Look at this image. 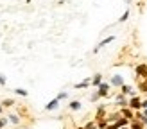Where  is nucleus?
<instances>
[{
  "instance_id": "18",
  "label": "nucleus",
  "mask_w": 147,
  "mask_h": 129,
  "mask_svg": "<svg viewBox=\"0 0 147 129\" xmlns=\"http://www.w3.org/2000/svg\"><path fill=\"white\" fill-rule=\"evenodd\" d=\"M13 93H14V95H18V97H27V95H29V91H27L25 88H14Z\"/></svg>"
},
{
  "instance_id": "15",
  "label": "nucleus",
  "mask_w": 147,
  "mask_h": 129,
  "mask_svg": "<svg viewBox=\"0 0 147 129\" xmlns=\"http://www.w3.org/2000/svg\"><path fill=\"white\" fill-rule=\"evenodd\" d=\"M81 108H83L81 100H70V102H68V110H70V111H79Z\"/></svg>"
},
{
  "instance_id": "17",
  "label": "nucleus",
  "mask_w": 147,
  "mask_h": 129,
  "mask_svg": "<svg viewBox=\"0 0 147 129\" xmlns=\"http://www.w3.org/2000/svg\"><path fill=\"white\" fill-rule=\"evenodd\" d=\"M122 117V115H120V111H115V113H108V122H109V124H113V122H117V120H119Z\"/></svg>"
},
{
  "instance_id": "6",
  "label": "nucleus",
  "mask_w": 147,
  "mask_h": 129,
  "mask_svg": "<svg viewBox=\"0 0 147 129\" xmlns=\"http://www.w3.org/2000/svg\"><path fill=\"white\" fill-rule=\"evenodd\" d=\"M106 117H108V106L99 104L97 110H95V120H100V118H106Z\"/></svg>"
},
{
  "instance_id": "7",
  "label": "nucleus",
  "mask_w": 147,
  "mask_h": 129,
  "mask_svg": "<svg viewBox=\"0 0 147 129\" xmlns=\"http://www.w3.org/2000/svg\"><path fill=\"white\" fill-rule=\"evenodd\" d=\"M115 104L119 106V108H126V106L129 104V99L124 95V93H120V91H119V93L115 95Z\"/></svg>"
},
{
  "instance_id": "31",
  "label": "nucleus",
  "mask_w": 147,
  "mask_h": 129,
  "mask_svg": "<svg viewBox=\"0 0 147 129\" xmlns=\"http://www.w3.org/2000/svg\"><path fill=\"white\" fill-rule=\"evenodd\" d=\"M120 129H131V127H129V126H126V127H120Z\"/></svg>"
},
{
  "instance_id": "12",
  "label": "nucleus",
  "mask_w": 147,
  "mask_h": 129,
  "mask_svg": "<svg viewBox=\"0 0 147 129\" xmlns=\"http://www.w3.org/2000/svg\"><path fill=\"white\" fill-rule=\"evenodd\" d=\"M102 79H104V77H102V74H100V72H97V74H93V75H92V86H93V88H99V86H100V83H102Z\"/></svg>"
},
{
  "instance_id": "21",
  "label": "nucleus",
  "mask_w": 147,
  "mask_h": 129,
  "mask_svg": "<svg viewBox=\"0 0 147 129\" xmlns=\"http://www.w3.org/2000/svg\"><path fill=\"white\" fill-rule=\"evenodd\" d=\"M108 126H109L108 118H100V120H97V129H106Z\"/></svg>"
},
{
  "instance_id": "19",
  "label": "nucleus",
  "mask_w": 147,
  "mask_h": 129,
  "mask_svg": "<svg viewBox=\"0 0 147 129\" xmlns=\"http://www.w3.org/2000/svg\"><path fill=\"white\" fill-rule=\"evenodd\" d=\"M9 126V118H7V115H0V129H5Z\"/></svg>"
},
{
  "instance_id": "2",
  "label": "nucleus",
  "mask_w": 147,
  "mask_h": 129,
  "mask_svg": "<svg viewBox=\"0 0 147 129\" xmlns=\"http://www.w3.org/2000/svg\"><path fill=\"white\" fill-rule=\"evenodd\" d=\"M133 111H140L142 110V97L140 95H135V97H129V104H127Z\"/></svg>"
},
{
  "instance_id": "25",
  "label": "nucleus",
  "mask_w": 147,
  "mask_h": 129,
  "mask_svg": "<svg viewBox=\"0 0 147 129\" xmlns=\"http://www.w3.org/2000/svg\"><path fill=\"white\" fill-rule=\"evenodd\" d=\"M100 99V95H99V91H95V93H92V95H90V102H97V100Z\"/></svg>"
},
{
  "instance_id": "16",
  "label": "nucleus",
  "mask_w": 147,
  "mask_h": 129,
  "mask_svg": "<svg viewBox=\"0 0 147 129\" xmlns=\"http://www.w3.org/2000/svg\"><path fill=\"white\" fill-rule=\"evenodd\" d=\"M138 91L144 93L147 97V79H142V81H138Z\"/></svg>"
},
{
  "instance_id": "33",
  "label": "nucleus",
  "mask_w": 147,
  "mask_h": 129,
  "mask_svg": "<svg viewBox=\"0 0 147 129\" xmlns=\"http://www.w3.org/2000/svg\"><path fill=\"white\" fill-rule=\"evenodd\" d=\"M142 111H144V113H145V115H147V110H142Z\"/></svg>"
},
{
  "instance_id": "14",
  "label": "nucleus",
  "mask_w": 147,
  "mask_h": 129,
  "mask_svg": "<svg viewBox=\"0 0 147 129\" xmlns=\"http://www.w3.org/2000/svg\"><path fill=\"white\" fill-rule=\"evenodd\" d=\"M135 118L138 120V122H142L144 126H147V115L140 110V111H135Z\"/></svg>"
},
{
  "instance_id": "13",
  "label": "nucleus",
  "mask_w": 147,
  "mask_h": 129,
  "mask_svg": "<svg viewBox=\"0 0 147 129\" xmlns=\"http://www.w3.org/2000/svg\"><path fill=\"white\" fill-rule=\"evenodd\" d=\"M88 86H92V77H88V79H84V81H81V83H76L74 88L76 90H84V88H88Z\"/></svg>"
},
{
  "instance_id": "24",
  "label": "nucleus",
  "mask_w": 147,
  "mask_h": 129,
  "mask_svg": "<svg viewBox=\"0 0 147 129\" xmlns=\"http://www.w3.org/2000/svg\"><path fill=\"white\" fill-rule=\"evenodd\" d=\"M16 102H14V99H4L2 100V106L4 108H11V106H14Z\"/></svg>"
},
{
  "instance_id": "20",
  "label": "nucleus",
  "mask_w": 147,
  "mask_h": 129,
  "mask_svg": "<svg viewBox=\"0 0 147 129\" xmlns=\"http://www.w3.org/2000/svg\"><path fill=\"white\" fill-rule=\"evenodd\" d=\"M129 127H131V129H145V126L142 124V122H138L136 118H135V120H131V124H129Z\"/></svg>"
},
{
  "instance_id": "3",
  "label": "nucleus",
  "mask_w": 147,
  "mask_h": 129,
  "mask_svg": "<svg viewBox=\"0 0 147 129\" xmlns=\"http://www.w3.org/2000/svg\"><path fill=\"white\" fill-rule=\"evenodd\" d=\"M115 40H117V36H108V38L100 40V41H99V45H97V47H95V48L92 50V54H99L102 47H106V45H109V43H113Z\"/></svg>"
},
{
  "instance_id": "26",
  "label": "nucleus",
  "mask_w": 147,
  "mask_h": 129,
  "mask_svg": "<svg viewBox=\"0 0 147 129\" xmlns=\"http://www.w3.org/2000/svg\"><path fill=\"white\" fill-rule=\"evenodd\" d=\"M57 99H59V100H67L68 99V93L67 91H59V93H57Z\"/></svg>"
},
{
  "instance_id": "10",
  "label": "nucleus",
  "mask_w": 147,
  "mask_h": 129,
  "mask_svg": "<svg viewBox=\"0 0 147 129\" xmlns=\"http://www.w3.org/2000/svg\"><path fill=\"white\" fill-rule=\"evenodd\" d=\"M119 111H120V115H122V117H126V118H129V120H135V111L131 110L129 106H126V108H120Z\"/></svg>"
},
{
  "instance_id": "23",
  "label": "nucleus",
  "mask_w": 147,
  "mask_h": 129,
  "mask_svg": "<svg viewBox=\"0 0 147 129\" xmlns=\"http://www.w3.org/2000/svg\"><path fill=\"white\" fill-rule=\"evenodd\" d=\"M84 129H97V120H90V122H86L84 124Z\"/></svg>"
},
{
  "instance_id": "4",
  "label": "nucleus",
  "mask_w": 147,
  "mask_h": 129,
  "mask_svg": "<svg viewBox=\"0 0 147 129\" xmlns=\"http://www.w3.org/2000/svg\"><path fill=\"white\" fill-rule=\"evenodd\" d=\"M109 90H111V84L106 83V81H102V83H100V86L97 88L100 99H108V97H109Z\"/></svg>"
},
{
  "instance_id": "30",
  "label": "nucleus",
  "mask_w": 147,
  "mask_h": 129,
  "mask_svg": "<svg viewBox=\"0 0 147 129\" xmlns=\"http://www.w3.org/2000/svg\"><path fill=\"white\" fill-rule=\"evenodd\" d=\"M76 129H84V126H77V127H76Z\"/></svg>"
},
{
  "instance_id": "1",
  "label": "nucleus",
  "mask_w": 147,
  "mask_h": 129,
  "mask_svg": "<svg viewBox=\"0 0 147 129\" xmlns=\"http://www.w3.org/2000/svg\"><path fill=\"white\" fill-rule=\"evenodd\" d=\"M135 74H136V79H147V63L135 64Z\"/></svg>"
},
{
  "instance_id": "8",
  "label": "nucleus",
  "mask_w": 147,
  "mask_h": 129,
  "mask_svg": "<svg viewBox=\"0 0 147 129\" xmlns=\"http://www.w3.org/2000/svg\"><path fill=\"white\" fill-rule=\"evenodd\" d=\"M119 90H120V93H124L126 97H135V95H138V93L135 91V88H133L131 84H122Z\"/></svg>"
},
{
  "instance_id": "22",
  "label": "nucleus",
  "mask_w": 147,
  "mask_h": 129,
  "mask_svg": "<svg viewBox=\"0 0 147 129\" xmlns=\"http://www.w3.org/2000/svg\"><path fill=\"white\" fill-rule=\"evenodd\" d=\"M129 14H131V11L126 9V11H124V14L119 18V24H124V22H127V20H129Z\"/></svg>"
},
{
  "instance_id": "32",
  "label": "nucleus",
  "mask_w": 147,
  "mask_h": 129,
  "mask_svg": "<svg viewBox=\"0 0 147 129\" xmlns=\"http://www.w3.org/2000/svg\"><path fill=\"white\" fill-rule=\"evenodd\" d=\"M124 2H126V4H129V2H131V0H124Z\"/></svg>"
},
{
  "instance_id": "5",
  "label": "nucleus",
  "mask_w": 147,
  "mask_h": 129,
  "mask_svg": "<svg viewBox=\"0 0 147 129\" xmlns=\"http://www.w3.org/2000/svg\"><path fill=\"white\" fill-rule=\"evenodd\" d=\"M109 84H111L113 88H120L122 84H126V81H124V75H120V74L111 75V77H109Z\"/></svg>"
},
{
  "instance_id": "9",
  "label": "nucleus",
  "mask_w": 147,
  "mask_h": 129,
  "mask_svg": "<svg viewBox=\"0 0 147 129\" xmlns=\"http://www.w3.org/2000/svg\"><path fill=\"white\" fill-rule=\"evenodd\" d=\"M59 104H61V100L57 99V97H54L52 100H49V102L45 104V108H43V110H45V111H56L57 108H59Z\"/></svg>"
},
{
  "instance_id": "11",
  "label": "nucleus",
  "mask_w": 147,
  "mask_h": 129,
  "mask_svg": "<svg viewBox=\"0 0 147 129\" xmlns=\"http://www.w3.org/2000/svg\"><path fill=\"white\" fill-rule=\"evenodd\" d=\"M7 118H9L11 126H20V122H22V117L18 113H7Z\"/></svg>"
},
{
  "instance_id": "29",
  "label": "nucleus",
  "mask_w": 147,
  "mask_h": 129,
  "mask_svg": "<svg viewBox=\"0 0 147 129\" xmlns=\"http://www.w3.org/2000/svg\"><path fill=\"white\" fill-rule=\"evenodd\" d=\"M4 110H5V108L2 106V102H0V115H4Z\"/></svg>"
},
{
  "instance_id": "27",
  "label": "nucleus",
  "mask_w": 147,
  "mask_h": 129,
  "mask_svg": "<svg viewBox=\"0 0 147 129\" xmlns=\"http://www.w3.org/2000/svg\"><path fill=\"white\" fill-rule=\"evenodd\" d=\"M7 84V77L4 74H0V86H5Z\"/></svg>"
},
{
  "instance_id": "28",
  "label": "nucleus",
  "mask_w": 147,
  "mask_h": 129,
  "mask_svg": "<svg viewBox=\"0 0 147 129\" xmlns=\"http://www.w3.org/2000/svg\"><path fill=\"white\" fill-rule=\"evenodd\" d=\"M142 110H147V97L142 99Z\"/></svg>"
}]
</instances>
